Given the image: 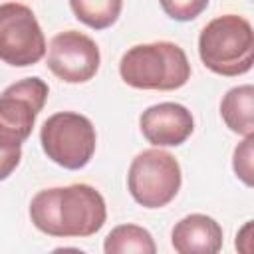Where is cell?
Instances as JSON below:
<instances>
[{
  "label": "cell",
  "mask_w": 254,
  "mask_h": 254,
  "mask_svg": "<svg viewBox=\"0 0 254 254\" xmlns=\"http://www.w3.org/2000/svg\"><path fill=\"white\" fill-rule=\"evenodd\" d=\"M32 224L56 238H87L99 232L107 220L101 192L85 183L52 187L30 200Z\"/></svg>",
  "instance_id": "1"
},
{
  "label": "cell",
  "mask_w": 254,
  "mask_h": 254,
  "mask_svg": "<svg viewBox=\"0 0 254 254\" xmlns=\"http://www.w3.org/2000/svg\"><path fill=\"white\" fill-rule=\"evenodd\" d=\"M121 79L135 89L173 91L190 79V64L175 42H151L131 46L119 62Z\"/></svg>",
  "instance_id": "2"
},
{
  "label": "cell",
  "mask_w": 254,
  "mask_h": 254,
  "mask_svg": "<svg viewBox=\"0 0 254 254\" xmlns=\"http://www.w3.org/2000/svg\"><path fill=\"white\" fill-rule=\"evenodd\" d=\"M198 56L204 67L216 75L236 77L248 73L254 64L252 24L238 14L212 18L198 36Z\"/></svg>",
  "instance_id": "3"
},
{
  "label": "cell",
  "mask_w": 254,
  "mask_h": 254,
  "mask_svg": "<svg viewBox=\"0 0 254 254\" xmlns=\"http://www.w3.org/2000/svg\"><path fill=\"white\" fill-rule=\"evenodd\" d=\"M40 143L50 161L67 171H79L95 153L97 133L85 115L60 111L44 121L40 129Z\"/></svg>",
  "instance_id": "4"
},
{
  "label": "cell",
  "mask_w": 254,
  "mask_h": 254,
  "mask_svg": "<svg viewBox=\"0 0 254 254\" xmlns=\"http://www.w3.org/2000/svg\"><path fill=\"white\" fill-rule=\"evenodd\" d=\"M181 183L183 173L179 161L161 147L141 151L129 165V194L145 208L167 206L179 194Z\"/></svg>",
  "instance_id": "5"
},
{
  "label": "cell",
  "mask_w": 254,
  "mask_h": 254,
  "mask_svg": "<svg viewBox=\"0 0 254 254\" xmlns=\"http://www.w3.org/2000/svg\"><path fill=\"white\" fill-rule=\"evenodd\" d=\"M48 93V83L36 75L24 77L0 93V145L22 147L32 135Z\"/></svg>",
  "instance_id": "6"
},
{
  "label": "cell",
  "mask_w": 254,
  "mask_h": 254,
  "mask_svg": "<svg viewBox=\"0 0 254 254\" xmlns=\"http://www.w3.org/2000/svg\"><path fill=\"white\" fill-rule=\"evenodd\" d=\"M46 56V38L30 6L20 2L0 4V62L28 67Z\"/></svg>",
  "instance_id": "7"
},
{
  "label": "cell",
  "mask_w": 254,
  "mask_h": 254,
  "mask_svg": "<svg viewBox=\"0 0 254 254\" xmlns=\"http://www.w3.org/2000/svg\"><path fill=\"white\" fill-rule=\"evenodd\" d=\"M101 64L97 44L77 30H65L52 38L48 69L65 83H85L95 77Z\"/></svg>",
  "instance_id": "8"
},
{
  "label": "cell",
  "mask_w": 254,
  "mask_h": 254,
  "mask_svg": "<svg viewBox=\"0 0 254 254\" xmlns=\"http://www.w3.org/2000/svg\"><path fill=\"white\" fill-rule=\"evenodd\" d=\"M143 137L155 147H179L194 131L192 113L175 101H163L147 107L139 117Z\"/></svg>",
  "instance_id": "9"
},
{
  "label": "cell",
  "mask_w": 254,
  "mask_h": 254,
  "mask_svg": "<svg viewBox=\"0 0 254 254\" xmlns=\"http://www.w3.org/2000/svg\"><path fill=\"white\" fill-rule=\"evenodd\" d=\"M171 244L179 254H216L222 248V226L212 216L189 214L173 226Z\"/></svg>",
  "instance_id": "10"
},
{
  "label": "cell",
  "mask_w": 254,
  "mask_h": 254,
  "mask_svg": "<svg viewBox=\"0 0 254 254\" xmlns=\"http://www.w3.org/2000/svg\"><path fill=\"white\" fill-rule=\"evenodd\" d=\"M220 117L232 133L254 135V87L246 83L228 89L220 101Z\"/></svg>",
  "instance_id": "11"
},
{
  "label": "cell",
  "mask_w": 254,
  "mask_h": 254,
  "mask_svg": "<svg viewBox=\"0 0 254 254\" xmlns=\"http://www.w3.org/2000/svg\"><path fill=\"white\" fill-rule=\"evenodd\" d=\"M105 254H155L157 246L151 232L139 224H119L115 226L103 242Z\"/></svg>",
  "instance_id": "12"
},
{
  "label": "cell",
  "mask_w": 254,
  "mask_h": 254,
  "mask_svg": "<svg viewBox=\"0 0 254 254\" xmlns=\"http://www.w3.org/2000/svg\"><path fill=\"white\" fill-rule=\"evenodd\" d=\"M73 16L91 30L111 28L123 8V0H69Z\"/></svg>",
  "instance_id": "13"
},
{
  "label": "cell",
  "mask_w": 254,
  "mask_h": 254,
  "mask_svg": "<svg viewBox=\"0 0 254 254\" xmlns=\"http://www.w3.org/2000/svg\"><path fill=\"white\" fill-rule=\"evenodd\" d=\"M210 0H159L163 12L177 22H190L198 18Z\"/></svg>",
  "instance_id": "14"
},
{
  "label": "cell",
  "mask_w": 254,
  "mask_h": 254,
  "mask_svg": "<svg viewBox=\"0 0 254 254\" xmlns=\"http://www.w3.org/2000/svg\"><path fill=\"white\" fill-rule=\"evenodd\" d=\"M252 143L254 135L244 137V141L234 149L232 157V169L246 187H252Z\"/></svg>",
  "instance_id": "15"
},
{
  "label": "cell",
  "mask_w": 254,
  "mask_h": 254,
  "mask_svg": "<svg viewBox=\"0 0 254 254\" xmlns=\"http://www.w3.org/2000/svg\"><path fill=\"white\" fill-rule=\"evenodd\" d=\"M22 161V147L0 145V181H6Z\"/></svg>",
  "instance_id": "16"
}]
</instances>
